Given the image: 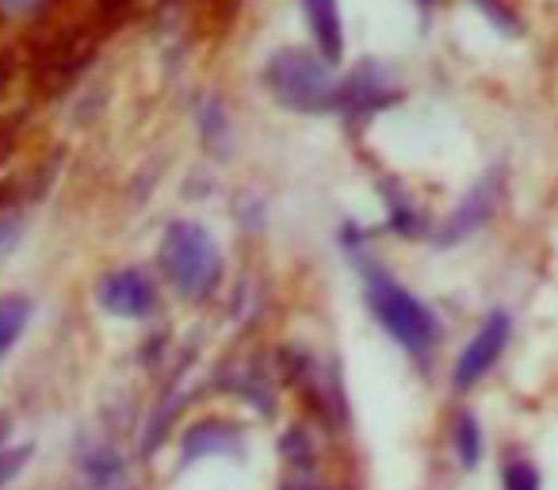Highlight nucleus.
I'll return each instance as SVG.
<instances>
[{"mask_svg":"<svg viewBox=\"0 0 558 490\" xmlns=\"http://www.w3.org/2000/svg\"><path fill=\"white\" fill-rule=\"evenodd\" d=\"M157 261H161L165 280L192 303L210 299L222 284V253H218L207 226L192 223V218H180L165 230Z\"/></svg>","mask_w":558,"mask_h":490,"instance_id":"1","label":"nucleus"},{"mask_svg":"<svg viewBox=\"0 0 558 490\" xmlns=\"http://www.w3.org/2000/svg\"><path fill=\"white\" fill-rule=\"evenodd\" d=\"M264 85L288 111L299 116H329L337 111V88L341 81L329 73V62L311 50H276L264 65Z\"/></svg>","mask_w":558,"mask_h":490,"instance_id":"2","label":"nucleus"},{"mask_svg":"<svg viewBox=\"0 0 558 490\" xmlns=\"http://www.w3.org/2000/svg\"><path fill=\"white\" fill-rule=\"evenodd\" d=\"M364 296L372 314L379 319V326L395 337L402 349H410L413 357H425L436 345V319L413 291H405L395 276H387L383 268H367L364 273Z\"/></svg>","mask_w":558,"mask_h":490,"instance_id":"3","label":"nucleus"},{"mask_svg":"<svg viewBox=\"0 0 558 490\" xmlns=\"http://www.w3.org/2000/svg\"><path fill=\"white\" fill-rule=\"evenodd\" d=\"M509 330H512V319L505 311L486 314V322L478 326V334L466 342V349L459 352L456 368H451V383H456V391L474 387V383H478L482 375L497 364V357H501L505 345H509Z\"/></svg>","mask_w":558,"mask_h":490,"instance_id":"4","label":"nucleus"},{"mask_svg":"<svg viewBox=\"0 0 558 490\" xmlns=\"http://www.w3.org/2000/svg\"><path fill=\"white\" fill-rule=\"evenodd\" d=\"M96 299L116 319H146L157 307V288L142 268H119V273L104 276L100 288H96Z\"/></svg>","mask_w":558,"mask_h":490,"instance_id":"5","label":"nucleus"},{"mask_svg":"<svg viewBox=\"0 0 558 490\" xmlns=\"http://www.w3.org/2000/svg\"><path fill=\"white\" fill-rule=\"evenodd\" d=\"M494 207H497V177H486L463 195L456 211L444 218L440 234H436V246H459L463 238L478 234L482 226L494 218Z\"/></svg>","mask_w":558,"mask_h":490,"instance_id":"6","label":"nucleus"},{"mask_svg":"<svg viewBox=\"0 0 558 490\" xmlns=\"http://www.w3.org/2000/svg\"><path fill=\"white\" fill-rule=\"evenodd\" d=\"M395 100L398 93L379 77V70L375 65H360L337 88V116H372V111L390 108Z\"/></svg>","mask_w":558,"mask_h":490,"instance_id":"7","label":"nucleus"},{"mask_svg":"<svg viewBox=\"0 0 558 490\" xmlns=\"http://www.w3.org/2000/svg\"><path fill=\"white\" fill-rule=\"evenodd\" d=\"M299 4H303L306 27H311L322 58H326L329 65L341 62V55H344V24H341V9H337V0H299Z\"/></svg>","mask_w":558,"mask_h":490,"instance_id":"8","label":"nucleus"},{"mask_svg":"<svg viewBox=\"0 0 558 490\" xmlns=\"http://www.w3.org/2000/svg\"><path fill=\"white\" fill-rule=\"evenodd\" d=\"M233 449H238V429L226 426V421H199L184 437V459H199L210 456V452H233Z\"/></svg>","mask_w":558,"mask_h":490,"instance_id":"9","label":"nucleus"},{"mask_svg":"<svg viewBox=\"0 0 558 490\" xmlns=\"http://www.w3.org/2000/svg\"><path fill=\"white\" fill-rule=\"evenodd\" d=\"M32 322V299L27 296H0V357L24 337Z\"/></svg>","mask_w":558,"mask_h":490,"instance_id":"10","label":"nucleus"},{"mask_svg":"<svg viewBox=\"0 0 558 490\" xmlns=\"http://www.w3.org/2000/svg\"><path fill=\"white\" fill-rule=\"evenodd\" d=\"M456 452H459V459H463V467H474L482 459V429H478V421H474V414H459Z\"/></svg>","mask_w":558,"mask_h":490,"instance_id":"11","label":"nucleus"},{"mask_svg":"<svg viewBox=\"0 0 558 490\" xmlns=\"http://www.w3.org/2000/svg\"><path fill=\"white\" fill-rule=\"evenodd\" d=\"M387 207H390V226H395V230H402V234L417 230V215H413L410 200H405L402 192H390L387 188Z\"/></svg>","mask_w":558,"mask_h":490,"instance_id":"12","label":"nucleus"},{"mask_svg":"<svg viewBox=\"0 0 558 490\" xmlns=\"http://www.w3.org/2000/svg\"><path fill=\"white\" fill-rule=\"evenodd\" d=\"M505 490H539V475H535L532 464L517 459V464L505 467Z\"/></svg>","mask_w":558,"mask_h":490,"instance_id":"13","label":"nucleus"},{"mask_svg":"<svg viewBox=\"0 0 558 490\" xmlns=\"http://www.w3.org/2000/svg\"><path fill=\"white\" fill-rule=\"evenodd\" d=\"M474 4H478V9L489 16V24H497L505 35H517V32H520V24H517V12H512V9H505L501 0H474Z\"/></svg>","mask_w":558,"mask_h":490,"instance_id":"14","label":"nucleus"},{"mask_svg":"<svg viewBox=\"0 0 558 490\" xmlns=\"http://www.w3.org/2000/svg\"><path fill=\"white\" fill-rule=\"evenodd\" d=\"M27 459H32V449H27V444H20V449H9V452H0V487L16 479V475L24 471Z\"/></svg>","mask_w":558,"mask_h":490,"instance_id":"15","label":"nucleus"},{"mask_svg":"<svg viewBox=\"0 0 558 490\" xmlns=\"http://www.w3.org/2000/svg\"><path fill=\"white\" fill-rule=\"evenodd\" d=\"M50 0H0V12L4 16H32V12L47 9Z\"/></svg>","mask_w":558,"mask_h":490,"instance_id":"16","label":"nucleus"},{"mask_svg":"<svg viewBox=\"0 0 558 490\" xmlns=\"http://www.w3.org/2000/svg\"><path fill=\"white\" fill-rule=\"evenodd\" d=\"M16 241H20V223H12V218H0V258H4Z\"/></svg>","mask_w":558,"mask_h":490,"instance_id":"17","label":"nucleus"},{"mask_svg":"<svg viewBox=\"0 0 558 490\" xmlns=\"http://www.w3.org/2000/svg\"><path fill=\"white\" fill-rule=\"evenodd\" d=\"M433 4H436V0H417V9H421V16H428V12H433Z\"/></svg>","mask_w":558,"mask_h":490,"instance_id":"18","label":"nucleus"}]
</instances>
